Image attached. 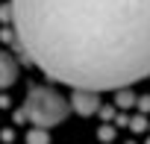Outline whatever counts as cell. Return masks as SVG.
<instances>
[{
  "instance_id": "obj_7",
  "label": "cell",
  "mask_w": 150,
  "mask_h": 144,
  "mask_svg": "<svg viewBox=\"0 0 150 144\" xmlns=\"http://www.w3.org/2000/svg\"><path fill=\"white\" fill-rule=\"evenodd\" d=\"M129 129H132V132H147V129H150V124H147V115H141V112H138V115L129 121Z\"/></svg>"
},
{
  "instance_id": "obj_2",
  "label": "cell",
  "mask_w": 150,
  "mask_h": 144,
  "mask_svg": "<svg viewBox=\"0 0 150 144\" xmlns=\"http://www.w3.org/2000/svg\"><path fill=\"white\" fill-rule=\"evenodd\" d=\"M30 121L41 129L53 126V124H62L71 112V100H65L59 91L47 88V85H35L27 91V103H24Z\"/></svg>"
},
{
  "instance_id": "obj_8",
  "label": "cell",
  "mask_w": 150,
  "mask_h": 144,
  "mask_svg": "<svg viewBox=\"0 0 150 144\" xmlns=\"http://www.w3.org/2000/svg\"><path fill=\"white\" fill-rule=\"evenodd\" d=\"M115 132H118V129H115V124H103V126H97V138H100L103 144H109V141L115 138Z\"/></svg>"
},
{
  "instance_id": "obj_13",
  "label": "cell",
  "mask_w": 150,
  "mask_h": 144,
  "mask_svg": "<svg viewBox=\"0 0 150 144\" xmlns=\"http://www.w3.org/2000/svg\"><path fill=\"white\" fill-rule=\"evenodd\" d=\"M129 121H132V118H129L127 112H118V118H115V126H129Z\"/></svg>"
},
{
  "instance_id": "obj_10",
  "label": "cell",
  "mask_w": 150,
  "mask_h": 144,
  "mask_svg": "<svg viewBox=\"0 0 150 144\" xmlns=\"http://www.w3.org/2000/svg\"><path fill=\"white\" fill-rule=\"evenodd\" d=\"M0 141H3V144H12V141H15V129L3 126V129H0Z\"/></svg>"
},
{
  "instance_id": "obj_12",
  "label": "cell",
  "mask_w": 150,
  "mask_h": 144,
  "mask_svg": "<svg viewBox=\"0 0 150 144\" xmlns=\"http://www.w3.org/2000/svg\"><path fill=\"white\" fill-rule=\"evenodd\" d=\"M138 112H141V115H147V112H150V94L138 97Z\"/></svg>"
},
{
  "instance_id": "obj_4",
  "label": "cell",
  "mask_w": 150,
  "mask_h": 144,
  "mask_svg": "<svg viewBox=\"0 0 150 144\" xmlns=\"http://www.w3.org/2000/svg\"><path fill=\"white\" fill-rule=\"evenodd\" d=\"M15 80H18V62L9 53L0 50V91H6L9 85H15Z\"/></svg>"
},
{
  "instance_id": "obj_1",
  "label": "cell",
  "mask_w": 150,
  "mask_h": 144,
  "mask_svg": "<svg viewBox=\"0 0 150 144\" xmlns=\"http://www.w3.org/2000/svg\"><path fill=\"white\" fill-rule=\"evenodd\" d=\"M18 47L74 91H121L150 77V0H12Z\"/></svg>"
},
{
  "instance_id": "obj_9",
  "label": "cell",
  "mask_w": 150,
  "mask_h": 144,
  "mask_svg": "<svg viewBox=\"0 0 150 144\" xmlns=\"http://www.w3.org/2000/svg\"><path fill=\"white\" fill-rule=\"evenodd\" d=\"M0 21H15V9H12V3H6V6H0Z\"/></svg>"
},
{
  "instance_id": "obj_15",
  "label": "cell",
  "mask_w": 150,
  "mask_h": 144,
  "mask_svg": "<svg viewBox=\"0 0 150 144\" xmlns=\"http://www.w3.org/2000/svg\"><path fill=\"white\" fill-rule=\"evenodd\" d=\"M9 103H12V100H9V97H6V94H3V97H0V109H6V106H9Z\"/></svg>"
},
{
  "instance_id": "obj_5",
  "label": "cell",
  "mask_w": 150,
  "mask_h": 144,
  "mask_svg": "<svg viewBox=\"0 0 150 144\" xmlns=\"http://www.w3.org/2000/svg\"><path fill=\"white\" fill-rule=\"evenodd\" d=\"M115 106L127 112L129 106H138V97L132 94V88H121V91H115Z\"/></svg>"
},
{
  "instance_id": "obj_6",
  "label": "cell",
  "mask_w": 150,
  "mask_h": 144,
  "mask_svg": "<svg viewBox=\"0 0 150 144\" xmlns=\"http://www.w3.org/2000/svg\"><path fill=\"white\" fill-rule=\"evenodd\" d=\"M27 144H50V132L41 126H33L27 129Z\"/></svg>"
},
{
  "instance_id": "obj_3",
  "label": "cell",
  "mask_w": 150,
  "mask_h": 144,
  "mask_svg": "<svg viewBox=\"0 0 150 144\" xmlns=\"http://www.w3.org/2000/svg\"><path fill=\"white\" fill-rule=\"evenodd\" d=\"M71 109L77 112V115H83V118H88V115L100 112V94H97V91H83V88H77V91L71 94Z\"/></svg>"
},
{
  "instance_id": "obj_14",
  "label": "cell",
  "mask_w": 150,
  "mask_h": 144,
  "mask_svg": "<svg viewBox=\"0 0 150 144\" xmlns=\"http://www.w3.org/2000/svg\"><path fill=\"white\" fill-rule=\"evenodd\" d=\"M27 118H30V115H27V109H21V112H15V121H18V124H24Z\"/></svg>"
},
{
  "instance_id": "obj_16",
  "label": "cell",
  "mask_w": 150,
  "mask_h": 144,
  "mask_svg": "<svg viewBox=\"0 0 150 144\" xmlns=\"http://www.w3.org/2000/svg\"><path fill=\"white\" fill-rule=\"evenodd\" d=\"M147 144H150V138H147Z\"/></svg>"
},
{
  "instance_id": "obj_11",
  "label": "cell",
  "mask_w": 150,
  "mask_h": 144,
  "mask_svg": "<svg viewBox=\"0 0 150 144\" xmlns=\"http://www.w3.org/2000/svg\"><path fill=\"white\" fill-rule=\"evenodd\" d=\"M100 118H106V121H115V118H118L115 106H100Z\"/></svg>"
}]
</instances>
